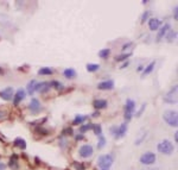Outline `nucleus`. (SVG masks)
<instances>
[{
    "mask_svg": "<svg viewBox=\"0 0 178 170\" xmlns=\"http://www.w3.org/2000/svg\"><path fill=\"white\" fill-rule=\"evenodd\" d=\"M163 118H164V120L167 122L170 126L177 127L178 116L176 111H166V112H164V114H163Z\"/></svg>",
    "mask_w": 178,
    "mask_h": 170,
    "instance_id": "1",
    "label": "nucleus"
},
{
    "mask_svg": "<svg viewBox=\"0 0 178 170\" xmlns=\"http://www.w3.org/2000/svg\"><path fill=\"white\" fill-rule=\"evenodd\" d=\"M113 164V157L111 155H102L98 159V165L101 169H109Z\"/></svg>",
    "mask_w": 178,
    "mask_h": 170,
    "instance_id": "2",
    "label": "nucleus"
},
{
    "mask_svg": "<svg viewBox=\"0 0 178 170\" xmlns=\"http://www.w3.org/2000/svg\"><path fill=\"white\" fill-rule=\"evenodd\" d=\"M157 149H158L159 152H162V154H164V155H171L172 152H173V150H175V148H173L171 142L163 140V142H160V143L158 144Z\"/></svg>",
    "mask_w": 178,
    "mask_h": 170,
    "instance_id": "3",
    "label": "nucleus"
},
{
    "mask_svg": "<svg viewBox=\"0 0 178 170\" xmlns=\"http://www.w3.org/2000/svg\"><path fill=\"white\" fill-rule=\"evenodd\" d=\"M154 162H156V155L153 152H145L140 157V163L146 164V165L153 164Z\"/></svg>",
    "mask_w": 178,
    "mask_h": 170,
    "instance_id": "4",
    "label": "nucleus"
},
{
    "mask_svg": "<svg viewBox=\"0 0 178 170\" xmlns=\"http://www.w3.org/2000/svg\"><path fill=\"white\" fill-rule=\"evenodd\" d=\"M93 146L92 145H88V144H86V145H83V146H81L79 150V154L81 157H83V158H88V157H90L93 155Z\"/></svg>",
    "mask_w": 178,
    "mask_h": 170,
    "instance_id": "5",
    "label": "nucleus"
},
{
    "mask_svg": "<svg viewBox=\"0 0 178 170\" xmlns=\"http://www.w3.org/2000/svg\"><path fill=\"white\" fill-rule=\"evenodd\" d=\"M13 95H14L13 88H11V87H7V88H5L4 90L0 92V96H1L4 100H6V101L12 100V96Z\"/></svg>",
    "mask_w": 178,
    "mask_h": 170,
    "instance_id": "6",
    "label": "nucleus"
},
{
    "mask_svg": "<svg viewBox=\"0 0 178 170\" xmlns=\"http://www.w3.org/2000/svg\"><path fill=\"white\" fill-rule=\"evenodd\" d=\"M26 96V93L24 89H18L17 93H14V96H13V103L14 105H18L19 102H21Z\"/></svg>",
    "mask_w": 178,
    "mask_h": 170,
    "instance_id": "7",
    "label": "nucleus"
},
{
    "mask_svg": "<svg viewBox=\"0 0 178 170\" xmlns=\"http://www.w3.org/2000/svg\"><path fill=\"white\" fill-rule=\"evenodd\" d=\"M113 87H114V81L113 80L102 81L98 85V88L101 89V90H109V89H113Z\"/></svg>",
    "mask_w": 178,
    "mask_h": 170,
    "instance_id": "8",
    "label": "nucleus"
},
{
    "mask_svg": "<svg viewBox=\"0 0 178 170\" xmlns=\"http://www.w3.org/2000/svg\"><path fill=\"white\" fill-rule=\"evenodd\" d=\"M50 89V82H39L36 86V90L39 93H46Z\"/></svg>",
    "mask_w": 178,
    "mask_h": 170,
    "instance_id": "9",
    "label": "nucleus"
},
{
    "mask_svg": "<svg viewBox=\"0 0 178 170\" xmlns=\"http://www.w3.org/2000/svg\"><path fill=\"white\" fill-rule=\"evenodd\" d=\"M30 109H31V112H32L33 114L38 113L40 109V102L37 99H32L31 102H30Z\"/></svg>",
    "mask_w": 178,
    "mask_h": 170,
    "instance_id": "10",
    "label": "nucleus"
},
{
    "mask_svg": "<svg viewBox=\"0 0 178 170\" xmlns=\"http://www.w3.org/2000/svg\"><path fill=\"white\" fill-rule=\"evenodd\" d=\"M160 24H162V21H159V19H157V18H151V19L148 21V26H150V30H151V31L158 30Z\"/></svg>",
    "mask_w": 178,
    "mask_h": 170,
    "instance_id": "11",
    "label": "nucleus"
},
{
    "mask_svg": "<svg viewBox=\"0 0 178 170\" xmlns=\"http://www.w3.org/2000/svg\"><path fill=\"white\" fill-rule=\"evenodd\" d=\"M126 131H127V125H126V122H124V124H121L118 127V131H116V133H115V138L124 137L126 135Z\"/></svg>",
    "mask_w": 178,
    "mask_h": 170,
    "instance_id": "12",
    "label": "nucleus"
},
{
    "mask_svg": "<svg viewBox=\"0 0 178 170\" xmlns=\"http://www.w3.org/2000/svg\"><path fill=\"white\" fill-rule=\"evenodd\" d=\"M134 107H135V102L133 101L132 99H128L127 101H126V113L127 114H132L133 111H134Z\"/></svg>",
    "mask_w": 178,
    "mask_h": 170,
    "instance_id": "13",
    "label": "nucleus"
},
{
    "mask_svg": "<svg viewBox=\"0 0 178 170\" xmlns=\"http://www.w3.org/2000/svg\"><path fill=\"white\" fill-rule=\"evenodd\" d=\"M176 92H177V86H175V87L171 89V92H170V93H167V95L165 96V101H167L169 103H175L176 100H175L172 96H173V94L176 95Z\"/></svg>",
    "mask_w": 178,
    "mask_h": 170,
    "instance_id": "14",
    "label": "nucleus"
},
{
    "mask_svg": "<svg viewBox=\"0 0 178 170\" xmlns=\"http://www.w3.org/2000/svg\"><path fill=\"white\" fill-rule=\"evenodd\" d=\"M94 107L96 109H102V108H106L107 107V100H103V99H98L94 101Z\"/></svg>",
    "mask_w": 178,
    "mask_h": 170,
    "instance_id": "15",
    "label": "nucleus"
},
{
    "mask_svg": "<svg viewBox=\"0 0 178 170\" xmlns=\"http://www.w3.org/2000/svg\"><path fill=\"white\" fill-rule=\"evenodd\" d=\"M14 145L21 150L26 149V143H25V140H24L23 138H16V139H14Z\"/></svg>",
    "mask_w": 178,
    "mask_h": 170,
    "instance_id": "16",
    "label": "nucleus"
},
{
    "mask_svg": "<svg viewBox=\"0 0 178 170\" xmlns=\"http://www.w3.org/2000/svg\"><path fill=\"white\" fill-rule=\"evenodd\" d=\"M36 86H37V81L36 80H32V81L29 82V85H27V93L29 94H33L34 90H36Z\"/></svg>",
    "mask_w": 178,
    "mask_h": 170,
    "instance_id": "17",
    "label": "nucleus"
},
{
    "mask_svg": "<svg viewBox=\"0 0 178 170\" xmlns=\"http://www.w3.org/2000/svg\"><path fill=\"white\" fill-rule=\"evenodd\" d=\"M18 157L13 155V156L11 157V159H10V168H12V169L17 170L19 168V165H18V159H17Z\"/></svg>",
    "mask_w": 178,
    "mask_h": 170,
    "instance_id": "18",
    "label": "nucleus"
},
{
    "mask_svg": "<svg viewBox=\"0 0 178 170\" xmlns=\"http://www.w3.org/2000/svg\"><path fill=\"white\" fill-rule=\"evenodd\" d=\"M167 30H170V25L169 24H165L164 26L162 27L160 30H159L158 32V39H160V38H163L165 34H166V32H167Z\"/></svg>",
    "mask_w": 178,
    "mask_h": 170,
    "instance_id": "19",
    "label": "nucleus"
},
{
    "mask_svg": "<svg viewBox=\"0 0 178 170\" xmlns=\"http://www.w3.org/2000/svg\"><path fill=\"white\" fill-rule=\"evenodd\" d=\"M64 76H66V79H74V77L76 76L75 69H73V68L66 69V70H64Z\"/></svg>",
    "mask_w": 178,
    "mask_h": 170,
    "instance_id": "20",
    "label": "nucleus"
},
{
    "mask_svg": "<svg viewBox=\"0 0 178 170\" xmlns=\"http://www.w3.org/2000/svg\"><path fill=\"white\" fill-rule=\"evenodd\" d=\"M154 64H156V62H151L147 67H146L145 69H144V71H143V75L144 76H146V75H148V74H151L152 73V70L154 69Z\"/></svg>",
    "mask_w": 178,
    "mask_h": 170,
    "instance_id": "21",
    "label": "nucleus"
},
{
    "mask_svg": "<svg viewBox=\"0 0 178 170\" xmlns=\"http://www.w3.org/2000/svg\"><path fill=\"white\" fill-rule=\"evenodd\" d=\"M87 119V117L84 116H76L75 117V119H74L73 122V125H79V124H82V122H84Z\"/></svg>",
    "mask_w": 178,
    "mask_h": 170,
    "instance_id": "22",
    "label": "nucleus"
},
{
    "mask_svg": "<svg viewBox=\"0 0 178 170\" xmlns=\"http://www.w3.org/2000/svg\"><path fill=\"white\" fill-rule=\"evenodd\" d=\"M53 73V70L51 68H40L38 70V74L39 75H51Z\"/></svg>",
    "mask_w": 178,
    "mask_h": 170,
    "instance_id": "23",
    "label": "nucleus"
},
{
    "mask_svg": "<svg viewBox=\"0 0 178 170\" xmlns=\"http://www.w3.org/2000/svg\"><path fill=\"white\" fill-rule=\"evenodd\" d=\"M111 54V50L109 49H102V50H100L99 51V56L101 58H107L108 56Z\"/></svg>",
    "mask_w": 178,
    "mask_h": 170,
    "instance_id": "24",
    "label": "nucleus"
},
{
    "mask_svg": "<svg viewBox=\"0 0 178 170\" xmlns=\"http://www.w3.org/2000/svg\"><path fill=\"white\" fill-rule=\"evenodd\" d=\"M99 68H100V66H99V64H95V63L87 64V70H88V71H90V73H93V71H96Z\"/></svg>",
    "mask_w": 178,
    "mask_h": 170,
    "instance_id": "25",
    "label": "nucleus"
},
{
    "mask_svg": "<svg viewBox=\"0 0 178 170\" xmlns=\"http://www.w3.org/2000/svg\"><path fill=\"white\" fill-rule=\"evenodd\" d=\"M50 87H53L55 89L59 90V89H63V85L58 81H51L50 82Z\"/></svg>",
    "mask_w": 178,
    "mask_h": 170,
    "instance_id": "26",
    "label": "nucleus"
},
{
    "mask_svg": "<svg viewBox=\"0 0 178 170\" xmlns=\"http://www.w3.org/2000/svg\"><path fill=\"white\" fill-rule=\"evenodd\" d=\"M90 129H93V125H92V124H88V125H83V126H81V127H80V132H81V133H84V132L89 131Z\"/></svg>",
    "mask_w": 178,
    "mask_h": 170,
    "instance_id": "27",
    "label": "nucleus"
},
{
    "mask_svg": "<svg viewBox=\"0 0 178 170\" xmlns=\"http://www.w3.org/2000/svg\"><path fill=\"white\" fill-rule=\"evenodd\" d=\"M93 129H94L95 135L101 136V133H102V131H101V125H93Z\"/></svg>",
    "mask_w": 178,
    "mask_h": 170,
    "instance_id": "28",
    "label": "nucleus"
},
{
    "mask_svg": "<svg viewBox=\"0 0 178 170\" xmlns=\"http://www.w3.org/2000/svg\"><path fill=\"white\" fill-rule=\"evenodd\" d=\"M176 34H176L175 31H171L170 34L166 36V39H167V42H172V41H173V39L176 38Z\"/></svg>",
    "mask_w": 178,
    "mask_h": 170,
    "instance_id": "29",
    "label": "nucleus"
},
{
    "mask_svg": "<svg viewBox=\"0 0 178 170\" xmlns=\"http://www.w3.org/2000/svg\"><path fill=\"white\" fill-rule=\"evenodd\" d=\"M106 144V139L103 138V137L101 136L99 139V143H98V149H101V148H103Z\"/></svg>",
    "mask_w": 178,
    "mask_h": 170,
    "instance_id": "30",
    "label": "nucleus"
},
{
    "mask_svg": "<svg viewBox=\"0 0 178 170\" xmlns=\"http://www.w3.org/2000/svg\"><path fill=\"white\" fill-rule=\"evenodd\" d=\"M131 55L132 54H124V55H121V56H119V57H116L115 60H116V61H124V60H127Z\"/></svg>",
    "mask_w": 178,
    "mask_h": 170,
    "instance_id": "31",
    "label": "nucleus"
},
{
    "mask_svg": "<svg viewBox=\"0 0 178 170\" xmlns=\"http://www.w3.org/2000/svg\"><path fill=\"white\" fill-rule=\"evenodd\" d=\"M7 117V112L6 111H4V109H0V120L1 119H4V118H6Z\"/></svg>",
    "mask_w": 178,
    "mask_h": 170,
    "instance_id": "32",
    "label": "nucleus"
},
{
    "mask_svg": "<svg viewBox=\"0 0 178 170\" xmlns=\"http://www.w3.org/2000/svg\"><path fill=\"white\" fill-rule=\"evenodd\" d=\"M145 107H146V105H143L141 107H140V109H139V112L135 114V117H140L141 114H143V112H144V109H145Z\"/></svg>",
    "mask_w": 178,
    "mask_h": 170,
    "instance_id": "33",
    "label": "nucleus"
},
{
    "mask_svg": "<svg viewBox=\"0 0 178 170\" xmlns=\"http://www.w3.org/2000/svg\"><path fill=\"white\" fill-rule=\"evenodd\" d=\"M75 165H76V170H84V167H83V165H82V164H75Z\"/></svg>",
    "mask_w": 178,
    "mask_h": 170,
    "instance_id": "34",
    "label": "nucleus"
},
{
    "mask_svg": "<svg viewBox=\"0 0 178 170\" xmlns=\"http://www.w3.org/2000/svg\"><path fill=\"white\" fill-rule=\"evenodd\" d=\"M148 12H145V13H144V16H143V21H145L146 19H147V17H148Z\"/></svg>",
    "mask_w": 178,
    "mask_h": 170,
    "instance_id": "35",
    "label": "nucleus"
},
{
    "mask_svg": "<svg viewBox=\"0 0 178 170\" xmlns=\"http://www.w3.org/2000/svg\"><path fill=\"white\" fill-rule=\"evenodd\" d=\"M66 133H69V135H73V130H71V129H66Z\"/></svg>",
    "mask_w": 178,
    "mask_h": 170,
    "instance_id": "36",
    "label": "nucleus"
},
{
    "mask_svg": "<svg viewBox=\"0 0 178 170\" xmlns=\"http://www.w3.org/2000/svg\"><path fill=\"white\" fill-rule=\"evenodd\" d=\"M130 47H131V43H127V44H125V45H124V47H122V49H124V50H125L126 48H130Z\"/></svg>",
    "mask_w": 178,
    "mask_h": 170,
    "instance_id": "37",
    "label": "nucleus"
},
{
    "mask_svg": "<svg viewBox=\"0 0 178 170\" xmlns=\"http://www.w3.org/2000/svg\"><path fill=\"white\" fill-rule=\"evenodd\" d=\"M4 169H5V164L0 163V170H4Z\"/></svg>",
    "mask_w": 178,
    "mask_h": 170,
    "instance_id": "38",
    "label": "nucleus"
},
{
    "mask_svg": "<svg viewBox=\"0 0 178 170\" xmlns=\"http://www.w3.org/2000/svg\"><path fill=\"white\" fill-rule=\"evenodd\" d=\"M76 139H77V140H80V139H83V136H82V135H79V136H76Z\"/></svg>",
    "mask_w": 178,
    "mask_h": 170,
    "instance_id": "39",
    "label": "nucleus"
},
{
    "mask_svg": "<svg viewBox=\"0 0 178 170\" xmlns=\"http://www.w3.org/2000/svg\"><path fill=\"white\" fill-rule=\"evenodd\" d=\"M175 19H177V6L175 7Z\"/></svg>",
    "mask_w": 178,
    "mask_h": 170,
    "instance_id": "40",
    "label": "nucleus"
},
{
    "mask_svg": "<svg viewBox=\"0 0 178 170\" xmlns=\"http://www.w3.org/2000/svg\"><path fill=\"white\" fill-rule=\"evenodd\" d=\"M128 64H130V63H128V62H125V63H124V66H121V68H125V67H127V66H128Z\"/></svg>",
    "mask_w": 178,
    "mask_h": 170,
    "instance_id": "41",
    "label": "nucleus"
},
{
    "mask_svg": "<svg viewBox=\"0 0 178 170\" xmlns=\"http://www.w3.org/2000/svg\"><path fill=\"white\" fill-rule=\"evenodd\" d=\"M175 140H176V142L178 140V133H177V132L175 133Z\"/></svg>",
    "mask_w": 178,
    "mask_h": 170,
    "instance_id": "42",
    "label": "nucleus"
},
{
    "mask_svg": "<svg viewBox=\"0 0 178 170\" xmlns=\"http://www.w3.org/2000/svg\"><path fill=\"white\" fill-rule=\"evenodd\" d=\"M1 74H4V71H2L1 69H0V75H1Z\"/></svg>",
    "mask_w": 178,
    "mask_h": 170,
    "instance_id": "43",
    "label": "nucleus"
},
{
    "mask_svg": "<svg viewBox=\"0 0 178 170\" xmlns=\"http://www.w3.org/2000/svg\"><path fill=\"white\" fill-rule=\"evenodd\" d=\"M101 170H107V169H101Z\"/></svg>",
    "mask_w": 178,
    "mask_h": 170,
    "instance_id": "44",
    "label": "nucleus"
},
{
    "mask_svg": "<svg viewBox=\"0 0 178 170\" xmlns=\"http://www.w3.org/2000/svg\"><path fill=\"white\" fill-rule=\"evenodd\" d=\"M150 170H152V169H150Z\"/></svg>",
    "mask_w": 178,
    "mask_h": 170,
    "instance_id": "45",
    "label": "nucleus"
}]
</instances>
